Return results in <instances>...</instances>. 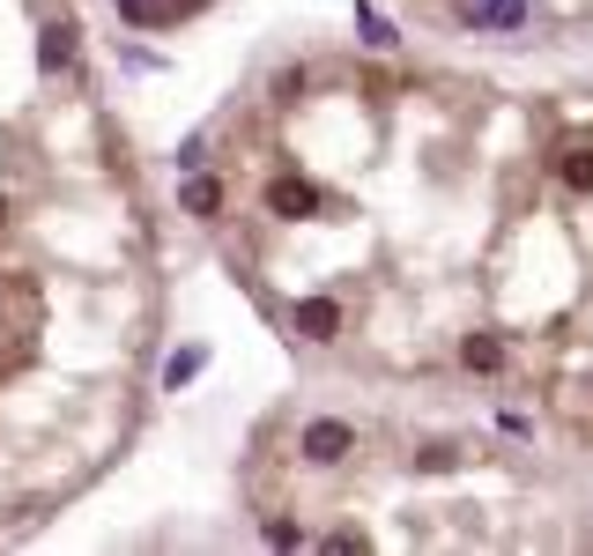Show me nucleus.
Segmentation results:
<instances>
[{
	"instance_id": "obj_8",
	"label": "nucleus",
	"mask_w": 593,
	"mask_h": 556,
	"mask_svg": "<svg viewBox=\"0 0 593 556\" xmlns=\"http://www.w3.org/2000/svg\"><path fill=\"white\" fill-rule=\"evenodd\" d=\"M460 363H468V371H504V341L497 334H468L460 341Z\"/></svg>"
},
{
	"instance_id": "obj_12",
	"label": "nucleus",
	"mask_w": 593,
	"mask_h": 556,
	"mask_svg": "<svg viewBox=\"0 0 593 556\" xmlns=\"http://www.w3.org/2000/svg\"><path fill=\"white\" fill-rule=\"evenodd\" d=\"M304 82H312L304 68H282V74H274V97H282V104H296V97H304Z\"/></svg>"
},
{
	"instance_id": "obj_15",
	"label": "nucleus",
	"mask_w": 593,
	"mask_h": 556,
	"mask_svg": "<svg viewBox=\"0 0 593 556\" xmlns=\"http://www.w3.org/2000/svg\"><path fill=\"white\" fill-rule=\"evenodd\" d=\"M0 223H8V194H0Z\"/></svg>"
},
{
	"instance_id": "obj_7",
	"label": "nucleus",
	"mask_w": 593,
	"mask_h": 556,
	"mask_svg": "<svg viewBox=\"0 0 593 556\" xmlns=\"http://www.w3.org/2000/svg\"><path fill=\"white\" fill-rule=\"evenodd\" d=\"M200 371H208V349H200V341H186V349H171V357H164V393L194 387Z\"/></svg>"
},
{
	"instance_id": "obj_4",
	"label": "nucleus",
	"mask_w": 593,
	"mask_h": 556,
	"mask_svg": "<svg viewBox=\"0 0 593 556\" xmlns=\"http://www.w3.org/2000/svg\"><path fill=\"white\" fill-rule=\"evenodd\" d=\"M268 216L312 223V216H320V186H312V178H274V186H268Z\"/></svg>"
},
{
	"instance_id": "obj_13",
	"label": "nucleus",
	"mask_w": 593,
	"mask_h": 556,
	"mask_svg": "<svg viewBox=\"0 0 593 556\" xmlns=\"http://www.w3.org/2000/svg\"><path fill=\"white\" fill-rule=\"evenodd\" d=\"M268 542H274V549H304V527H290V519H268Z\"/></svg>"
},
{
	"instance_id": "obj_10",
	"label": "nucleus",
	"mask_w": 593,
	"mask_h": 556,
	"mask_svg": "<svg viewBox=\"0 0 593 556\" xmlns=\"http://www.w3.org/2000/svg\"><path fill=\"white\" fill-rule=\"evenodd\" d=\"M556 171H564L571 194H593V148H564V164H556Z\"/></svg>"
},
{
	"instance_id": "obj_14",
	"label": "nucleus",
	"mask_w": 593,
	"mask_h": 556,
	"mask_svg": "<svg viewBox=\"0 0 593 556\" xmlns=\"http://www.w3.org/2000/svg\"><path fill=\"white\" fill-rule=\"evenodd\" d=\"M200 156H208V134H194V142L178 148V171H200Z\"/></svg>"
},
{
	"instance_id": "obj_1",
	"label": "nucleus",
	"mask_w": 593,
	"mask_h": 556,
	"mask_svg": "<svg viewBox=\"0 0 593 556\" xmlns=\"http://www.w3.org/2000/svg\"><path fill=\"white\" fill-rule=\"evenodd\" d=\"M296 453L312 460V467H334V460L356 453V431H348L342 415H320V423H304V431H296Z\"/></svg>"
},
{
	"instance_id": "obj_11",
	"label": "nucleus",
	"mask_w": 593,
	"mask_h": 556,
	"mask_svg": "<svg viewBox=\"0 0 593 556\" xmlns=\"http://www.w3.org/2000/svg\"><path fill=\"white\" fill-rule=\"evenodd\" d=\"M416 467H423V475H452V467H460V445H423Z\"/></svg>"
},
{
	"instance_id": "obj_2",
	"label": "nucleus",
	"mask_w": 593,
	"mask_h": 556,
	"mask_svg": "<svg viewBox=\"0 0 593 556\" xmlns=\"http://www.w3.org/2000/svg\"><path fill=\"white\" fill-rule=\"evenodd\" d=\"M74 60H82V23L74 16H45V30H38V68L67 74Z\"/></svg>"
},
{
	"instance_id": "obj_3",
	"label": "nucleus",
	"mask_w": 593,
	"mask_h": 556,
	"mask_svg": "<svg viewBox=\"0 0 593 556\" xmlns=\"http://www.w3.org/2000/svg\"><path fill=\"white\" fill-rule=\"evenodd\" d=\"M534 8L527 0H460V30H527Z\"/></svg>"
},
{
	"instance_id": "obj_5",
	"label": "nucleus",
	"mask_w": 593,
	"mask_h": 556,
	"mask_svg": "<svg viewBox=\"0 0 593 556\" xmlns=\"http://www.w3.org/2000/svg\"><path fill=\"white\" fill-rule=\"evenodd\" d=\"M290 334L334 341V334H342V305H334V297H296V305H290Z\"/></svg>"
},
{
	"instance_id": "obj_9",
	"label": "nucleus",
	"mask_w": 593,
	"mask_h": 556,
	"mask_svg": "<svg viewBox=\"0 0 593 556\" xmlns=\"http://www.w3.org/2000/svg\"><path fill=\"white\" fill-rule=\"evenodd\" d=\"M356 30H364V45H371V52H394V45H400V30L386 23L378 8H364V0H356Z\"/></svg>"
},
{
	"instance_id": "obj_6",
	"label": "nucleus",
	"mask_w": 593,
	"mask_h": 556,
	"mask_svg": "<svg viewBox=\"0 0 593 556\" xmlns=\"http://www.w3.org/2000/svg\"><path fill=\"white\" fill-rule=\"evenodd\" d=\"M178 208H186L194 223H216V216H222V178H208V171H186V178H178Z\"/></svg>"
}]
</instances>
